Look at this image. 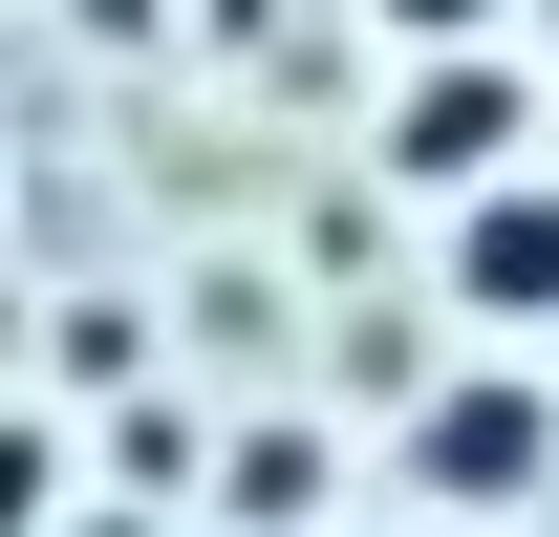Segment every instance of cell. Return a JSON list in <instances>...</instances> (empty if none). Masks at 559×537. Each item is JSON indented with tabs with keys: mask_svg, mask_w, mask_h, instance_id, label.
<instances>
[{
	"mask_svg": "<svg viewBox=\"0 0 559 537\" xmlns=\"http://www.w3.org/2000/svg\"><path fill=\"white\" fill-rule=\"evenodd\" d=\"M452 301H474V323H559V194L495 172V194L452 215Z\"/></svg>",
	"mask_w": 559,
	"mask_h": 537,
	"instance_id": "1",
	"label": "cell"
},
{
	"mask_svg": "<svg viewBox=\"0 0 559 537\" xmlns=\"http://www.w3.org/2000/svg\"><path fill=\"white\" fill-rule=\"evenodd\" d=\"M430 473H452V494H516V473H538V387H452L430 408Z\"/></svg>",
	"mask_w": 559,
	"mask_h": 537,
	"instance_id": "2",
	"label": "cell"
},
{
	"mask_svg": "<svg viewBox=\"0 0 559 537\" xmlns=\"http://www.w3.org/2000/svg\"><path fill=\"white\" fill-rule=\"evenodd\" d=\"M495 130H516V65H430L409 86V172H474Z\"/></svg>",
	"mask_w": 559,
	"mask_h": 537,
	"instance_id": "3",
	"label": "cell"
},
{
	"mask_svg": "<svg viewBox=\"0 0 559 537\" xmlns=\"http://www.w3.org/2000/svg\"><path fill=\"white\" fill-rule=\"evenodd\" d=\"M409 22H474V0H409Z\"/></svg>",
	"mask_w": 559,
	"mask_h": 537,
	"instance_id": "4",
	"label": "cell"
}]
</instances>
